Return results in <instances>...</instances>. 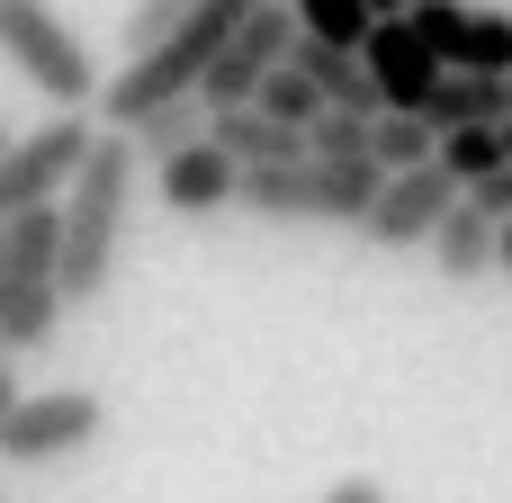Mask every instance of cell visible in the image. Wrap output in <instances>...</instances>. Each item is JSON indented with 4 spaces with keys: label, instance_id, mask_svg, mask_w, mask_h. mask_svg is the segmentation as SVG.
<instances>
[{
    "label": "cell",
    "instance_id": "6da1fadb",
    "mask_svg": "<svg viewBox=\"0 0 512 503\" xmlns=\"http://www.w3.org/2000/svg\"><path fill=\"white\" fill-rule=\"evenodd\" d=\"M135 171H144V162H135L126 126H99L90 153H81V171L63 180V198H54V234H63V306L108 297L117 252H126V216H135Z\"/></svg>",
    "mask_w": 512,
    "mask_h": 503
},
{
    "label": "cell",
    "instance_id": "7a4b0ae2",
    "mask_svg": "<svg viewBox=\"0 0 512 503\" xmlns=\"http://www.w3.org/2000/svg\"><path fill=\"white\" fill-rule=\"evenodd\" d=\"M63 234H54V207H18L0 216V351L27 360L63 333Z\"/></svg>",
    "mask_w": 512,
    "mask_h": 503
},
{
    "label": "cell",
    "instance_id": "3957f363",
    "mask_svg": "<svg viewBox=\"0 0 512 503\" xmlns=\"http://www.w3.org/2000/svg\"><path fill=\"white\" fill-rule=\"evenodd\" d=\"M378 162H324V153H297V162H261L234 180V207L270 216V225H360V207L378 198Z\"/></svg>",
    "mask_w": 512,
    "mask_h": 503
},
{
    "label": "cell",
    "instance_id": "277c9868",
    "mask_svg": "<svg viewBox=\"0 0 512 503\" xmlns=\"http://www.w3.org/2000/svg\"><path fill=\"white\" fill-rule=\"evenodd\" d=\"M0 63L27 90H45L54 108H90L99 99V63H90V45L72 36V18L54 0H0Z\"/></svg>",
    "mask_w": 512,
    "mask_h": 503
},
{
    "label": "cell",
    "instance_id": "5b68a950",
    "mask_svg": "<svg viewBox=\"0 0 512 503\" xmlns=\"http://www.w3.org/2000/svg\"><path fill=\"white\" fill-rule=\"evenodd\" d=\"M99 432H108V405L90 387H45V396L18 387V405L0 414V468H63Z\"/></svg>",
    "mask_w": 512,
    "mask_h": 503
},
{
    "label": "cell",
    "instance_id": "8992f818",
    "mask_svg": "<svg viewBox=\"0 0 512 503\" xmlns=\"http://www.w3.org/2000/svg\"><path fill=\"white\" fill-rule=\"evenodd\" d=\"M90 135H99L90 108H54L36 135H9V144H0V216H18V207H54L63 180L81 171Z\"/></svg>",
    "mask_w": 512,
    "mask_h": 503
},
{
    "label": "cell",
    "instance_id": "52a82bcc",
    "mask_svg": "<svg viewBox=\"0 0 512 503\" xmlns=\"http://www.w3.org/2000/svg\"><path fill=\"white\" fill-rule=\"evenodd\" d=\"M450 198H459V180L441 171V162H405V171H387L378 180V198L360 207V243L369 252H423V234L450 216Z\"/></svg>",
    "mask_w": 512,
    "mask_h": 503
},
{
    "label": "cell",
    "instance_id": "ba28073f",
    "mask_svg": "<svg viewBox=\"0 0 512 503\" xmlns=\"http://www.w3.org/2000/svg\"><path fill=\"white\" fill-rule=\"evenodd\" d=\"M288 36H297V9L288 0H252L243 18H234V36L207 54V72H198V99L207 108H234V99H252V81L288 54Z\"/></svg>",
    "mask_w": 512,
    "mask_h": 503
},
{
    "label": "cell",
    "instance_id": "9c48e42d",
    "mask_svg": "<svg viewBox=\"0 0 512 503\" xmlns=\"http://www.w3.org/2000/svg\"><path fill=\"white\" fill-rule=\"evenodd\" d=\"M351 54H360V72H369L378 108H423V99H432V81H441V54L414 36V18H405V9H378V18L351 36Z\"/></svg>",
    "mask_w": 512,
    "mask_h": 503
},
{
    "label": "cell",
    "instance_id": "30bf717a",
    "mask_svg": "<svg viewBox=\"0 0 512 503\" xmlns=\"http://www.w3.org/2000/svg\"><path fill=\"white\" fill-rule=\"evenodd\" d=\"M234 180H243V171H234L207 135L153 162V198H162L171 216H225V207H234Z\"/></svg>",
    "mask_w": 512,
    "mask_h": 503
},
{
    "label": "cell",
    "instance_id": "8fae6325",
    "mask_svg": "<svg viewBox=\"0 0 512 503\" xmlns=\"http://www.w3.org/2000/svg\"><path fill=\"white\" fill-rule=\"evenodd\" d=\"M207 144H216L234 171H261V162H297V153H306V126H288V117L234 99V108H207Z\"/></svg>",
    "mask_w": 512,
    "mask_h": 503
},
{
    "label": "cell",
    "instance_id": "7c38bea8",
    "mask_svg": "<svg viewBox=\"0 0 512 503\" xmlns=\"http://www.w3.org/2000/svg\"><path fill=\"white\" fill-rule=\"evenodd\" d=\"M423 252H432V270H441L450 288H477V279L495 270V216L459 189V198H450V216L423 234Z\"/></svg>",
    "mask_w": 512,
    "mask_h": 503
},
{
    "label": "cell",
    "instance_id": "4fadbf2b",
    "mask_svg": "<svg viewBox=\"0 0 512 503\" xmlns=\"http://www.w3.org/2000/svg\"><path fill=\"white\" fill-rule=\"evenodd\" d=\"M504 108H512V72H441L432 99H423L432 135H441V126H495Z\"/></svg>",
    "mask_w": 512,
    "mask_h": 503
},
{
    "label": "cell",
    "instance_id": "5bb4252c",
    "mask_svg": "<svg viewBox=\"0 0 512 503\" xmlns=\"http://www.w3.org/2000/svg\"><path fill=\"white\" fill-rule=\"evenodd\" d=\"M198 135H207V99H198V90H180V99H162V108L126 117L135 162H162V153H180V144H198Z\"/></svg>",
    "mask_w": 512,
    "mask_h": 503
},
{
    "label": "cell",
    "instance_id": "9a60e30c",
    "mask_svg": "<svg viewBox=\"0 0 512 503\" xmlns=\"http://www.w3.org/2000/svg\"><path fill=\"white\" fill-rule=\"evenodd\" d=\"M369 162H378V171L432 162V117H423V108H378V117H369Z\"/></svg>",
    "mask_w": 512,
    "mask_h": 503
},
{
    "label": "cell",
    "instance_id": "2e32d148",
    "mask_svg": "<svg viewBox=\"0 0 512 503\" xmlns=\"http://www.w3.org/2000/svg\"><path fill=\"white\" fill-rule=\"evenodd\" d=\"M432 162H441L459 189H477V180L504 162V135H495V126H441V135H432Z\"/></svg>",
    "mask_w": 512,
    "mask_h": 503
},
{
    "label": "cell",
    "instance_id": "e0dca14e",
    "mask_svg": "<svg viewBox=\"0 0 512 503\" xmlns=\"http://www.w3.org/2000/svg\"><path fill=\"white\" fill-rule=\"evenodd\" d=\"M450 72H512V9H468V36H459Z\"/></svg>",
    "mask_w": 512,
    "mask_h": 503
},
{
    "label": "cell",
    "instance_id": "ac0fdd59",
    "mask_svg": "<svg viewBox=\"0 0 512 503\" xmlns=\"http://www.w3.org/2000/svg\"><path fill=\"white\" fill-rule=\"evenodd\" d=\"M252 108H270V117H288V126H306L324 99H315V81L297 72V63H270L261 81H252Z\"/></svg>",
    "mask_w": 512,
    "mask_h": 503
},
{
    "label": "cell",
    "instance_id": "d6986e66",
    "mask_svg": "<svg viewBox=\"0 0 512 503\" xmlns=\"http://www.w3.org/2000/svg\"><path fill=\"white\" fill-rule=\"evenodd\" d=\"M306 153L360 162V153H369V117H360V108H315V117H306Z\"/></svg>",
    "mask_w": 512,
    "mask_h": 503
},
{
    "label": "cell",
    "instance_id": "ffe728a7",
    "mask_svg": "<svg viewBox=\"0 0 512 503\" xmlns=\"http://www.w3.org/2000/svg\"><path fill=\"white\" fill-rule=\"evenodd\" d=\"M288 9H297V27H315V36H333V45H351V36L369 27L360 0H288Z\"/></svg>",
    "mask_w": 512,
    "mask_h": 503
},
{
    "label": "cell",
    "instance_id": "44dd1931",
    "mask_svg": "<svg viewBox=\"0 0 512 503\" xmlns=\"http://www.w3.org/2000/svg\"><path fill=\"white\" fill-rule=\"evenodd\" d=\"M180 18H189V0H135V9H126V54H144V45L171 36Z\"/></svg>",
    "mask_w": 512,
    "mask_h": 503
},
{
    "label": "cell",
    "instance_id": "7402d4cb",
    "mask_svg": "<svg viewBox=\"0 0 512 503\" xmlns=\"http://www.w3.org/2000/svg\"><path fill=\"white\" fill-rule=\"evenodd\" d=\"M468 198H477V207H486V216L504 225V216H512V162H495V171H486V180H477Z\"/></svg>",
    "mask_w": 512,
    "mask_h": 503
},
{
    "label": "cell",
    "instance_id": "603a6c76",
    "mask_svg": "<svg viewBox=\"0 0 512 503\" xmlns=\"http://www.w3.org/2000/svg\"><path fill=\"white\" fill-rule=\"evenodd\" d=\"M324 503H387V495H378L369 477H342V486H333V495H324Z\"/></svg>",
    "mask_w": 512,
    "mask_h": 503
},
{
    "label": "cell",
    "instance_id": "cb8c5ba5",
    "mask_svg": "<svg viewBox=\"0 0 512 503\" xmlns=\"http://www.w3.org/2000/svg\"><path fill=\"white\" fill-rule=\"evenodd\" d=\"M9 405H18V360L0 351V414H9Z\"/></svg>",
    "mask_w": 512,
    "mask_h": 503
},
{
    "label": "cell",
    "instance_id": "d4e9b609",
    "mask_svg": "<svg viewBox=\"0 0 512 503\" xmlns=\"http://www.w3.org/2000/svg\"><path fill=\"white\" fill-rule=\"evenodd\" d=\"M495 270H504V279H512V216H504V225H495Z\"/></svg>",
    "mask_w": 512,
    "mask_h": 503
},
{
    "label": "cell",
    "instance_id": "484cf974",
    "mask_svg": "<svg viewBox=\"0 0 512 503\" xmlns=\"http://www.w3.org/2000/svg\"><path fill=\"white\" fill-rule=\"evenodd\" d=\"M495 135H504V162H512V108H504V117H495Z\"/></svg>",
    "mask_w": 512,
    "mask_h": 503
},
{
    "label": "cell",
    "instance_id": "4316f807",
    "mask_svg": "<svg viewBox=\"0 0 512 503\" xmlns=\"http://www.w3.org/2000/svg\"><path fill=\"white\" fill-rule=\"evenodd\" d=\"M360 9H369V18H378V9H405V0H360Z\"/></svg>",
    "mask_w": 512,
    "mask_h": 503
},
{
    "label": "cell",
    "instance_id": "83f0119b",
    "mask_svg": "<svg viewBox=\"0 0 512 503\" xmlns=\"http://www.w3.org/2000/svg\"><path fill=\"white\" fill-rule=\"evenodd\" d=\"M9 135H18V126H9V117H0V144H9Z\"/></svg>",
    "mask_w": 512,
    "mask_h": 503
}]
</instances>
